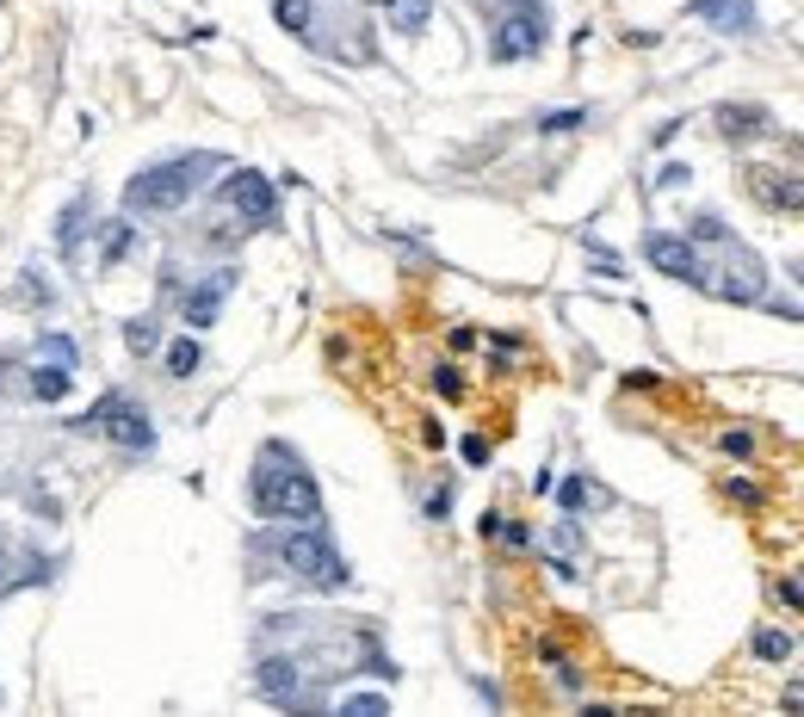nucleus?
Segmentation results:
<instances>
[{
  "label": "nucleus",
  "mask_w": 804,
  "mask_h": 717,
  "mask_svg": "<svg viewBox=\"0 0 804 717\" xmlns=\"http://www.w3.org/2000/svg\"><path fill=\"white\" fill-rule=\"evenodd\" d=\"M254 508L267 513V520H291V526H316L322 520V489H316V476L304 471V458L291 452V446H260Z\"/></svg>",
  "instance_id": "f257e3e1"
},
{
  "label": "nucleus",
  "mask_w": 804,
  "mask_h": 717,
  "mask_svg": "<svg viewBox=\"0 0 804 717\" xmlns=\"http://www.w3.org/2000/svg\"><path fill=\"white\" fill-rule=\"evenodd\" d=\"M217 168V155H186V161H161V168H143L136 180H124V210L136 217H155V210H180L198 192V180Z\"/></svg>",
  "instance_id": "f03ea898"
},
{
  "label": "nucleus",
  "mask_w": 804,
  "mask_h": 717,
  "mask_svg": "<svg viewBox=\"0 0 804 717\" xmlns=\"http://www.w3.org/2000/svg\"><path fill=\"white\" fill-rule=\"evenodd\" d=\"M272 557H279L297 582H309V587H341L346 582V557L328 545L322 532H291V538L272 545Z\"/></svg>",
  "instance_id": "7ed1b4c3"
},
{
  "label": "nucleus",
  "mask_w": 804,
  "mask_h": 717,
  "mask_svg": "<svg viewBox=\"0 0 804 717\" xmlns=\"http://www.w3.org/2000/svg\"><path fill=\"white\" fill-rule=\"evenodd\" d=\"M545 7L538 0H514L508 13H496V32H489V57L496 62H520V57H538L545 50Z\"/></svg>",
  "instance_id": "20e7f679"
},
{
  "label": "nucleus",
  "mask_w": 804,
  "mask_h": 717,
  "mask_svg": "<svg viewBox=\"0 0 804 717\" xmlns=\"http://www.w3.org/2000/svg\"><path fill=\"white\" fill-rule=\"evenodd\" d=\"M724 260H718V272H699V284H706L711 297H730V303H755L767 291V266L748 254L736 235H724Z\"/></svg>",
  "instance_id": "39448f33"
},
{
  "label": "nucleus",
  "mask_w": 804,
  "mask_h": 717,
  "mask_svg": "<svg viewBox=\"0 0 804 717\" xmlns=\"http://www.w3.org/2000/svg\"><path fill=\"white\" fill-rule=\"evenodd\" d=\"M75 427H106L124 452H149L155 446V427H149V415H143V402L136 397H99V409L94 415H81Z\"/></svg>",
  "instance_id": "423d86ee"
},
{
  "label": "nucleus",
  "mask_w": 804,
  "mask_h": 717,
  "mask_svg": "<svg viewBox=\"0 0 804 717\" xmlns=\"http://www.w3.org/2000/svg\"><path fill=\"white\" fill-rule=\"evenodd\" d=\"M223 205L242 217V223L267 229L272 217H279V198H272V180L260 168H235L230 180H223Z\"/></svg>",
  "instance_id": "0eeeda50"
},
{
  "label": "nucleus",
  "mask_w": 804,
  "mask_h": 717,
  "mask_svg": "<svg viewBox=\"0 0 804 717\" xmlns=\"http://www.w3.org/2000/svg\"><path fill=\"white\" fill-rule=\"evenodd\" d=\"M644 260L656 272H669V279H687V284H699V272H706V260L693 254L687 235H644Z\"/></svg>",
  "instance_id": "6e6552de"
},
{
  "label": "nucleus",
  "mask_w": 804,
  "mask_h": 717,
  "mask_svg": "<svg viewBox=\"0 0 804 717\" xmlns=\"http://www.w3.org/2000/svg\"><path fill=\"white\" fill-rule=\"evenodd\" d=\"M748 192L762 198L767 210H804V180L780 168H748Z\"/></svg>",
  "instance_id": "1a4fd4ad"
},
{
  "label": "nucleus",
  "mask_w": 804,
  "mask_h": 717,
  "mask_svg": "<svg viewBox=\"0 0 804 717\" xmlns=\"http://www.w3.org/2000/svg\"><path fill=\"white\" fill-rule=\"evenodd\" d=\"M687 13L693 20H706V25H718V32H736V38L755 32V7H748V0H693Z\"/></svg>",
  "instance_id": "9d476101"
},
{
  "label": "nucleus",
  "mask_w": 804,
  "mask_h": 717,
  "mask_svg": "<svg viewBox=\"0 0 804 717\" xmlns=\"http://www.w3.org/2000/svg\"><path fill=\"white\" fill-rule=\"evenodd\" d=\"M230 284H235V272L223 266V272H211V279L192 291V297H186V321H192V328H211L217 309H223V297H230Z\"/></svg>",
  "instance_id": "9b49d317"
},
{
  "label": "nucleus",
  "mask_w": 804,
  "mask_h": 717,
  "mask_svg": "<svg viewBox=\"0 0 804 717\" xmlns=\"http://www.w3.org/2000/svg\"><path fill=\"white\" fill-rule=\"evenodd\" d=\"M260 693H267L272 705H297V698H304L297 661H291V656H267V661H260Z\"/></svg>",
  "instance_id": "f8f14e48"
},
{
  "label": "nucleus",
  "mask_w": 804,
  "mask_h": 717,
  "mask_svg": "<svg viewBox=\"0 0 804 717\" xmlns=\"http://www.w3.org/2000/svg\"><path fill=\"white\" fill-rule=\"evenodd\" d=\"M383 13H390V25L397 32H427V20H434V0H383Z\"/></svg>",
  "instance_id": "ddd939ff"
},
{
  "label": "nucleus",
  "mask_w": 804,
  "mask_h": 717,
  "mask_svg": "<svg viewBox=\"0 0 804 717\" xmlns=\"http://www.w3.org/2000/svg\"><path fill=\"white\" fill-rule=\"evenodd\" d=\"M718 131L724 136H755V131H767V112L762 106H718Z\"/></svg>",
  "instance_id": "4468645a"
},
{
  "label": "nucleus",
  "mask_w": 804,
  "mask_h": 717,
  "mask_svg": "<svg viewBox=\"0 0 804 717\" xmlns=\"http://www.w3.org/2000/svg\"><path fill=\"white\" fill-rule=\"evenodd\" d=\"M38 365H62V372H75V365H81V347L69 335H44L38 340Z\"/></svg>",
  "instance_id": "2eb2a0df"
},
{
  "label": "nucleus",
  "mask_w": 804,
  "mask_h": 717,
  "mask_svg": "<svg viewBox=\"0 0 804 717\" xmlns=\"http://www.w3.org/2000/svg\"><path fill=\"white\" fill-rule=\"evenodd\" d=\"M131 247H136V229L131 223H112V229H106V242H99V266H118Z\"/></svg>",
  "instance_id": "dca6fc26"
},
{
  "label": "nucleus",
  "mask_w": 804,
  "mask_h": 717,
  "mask_svg": "<svg viewBox=\"0 0 804 717\" xmlns=\"http://www.w3.org/2000/svg\"><path fill=\"white\" fill-rule=\"evenodd\" d=\"M62 390H69V372H62V365H38V372H32V397L38 402H57Z\"/></svg>",
  "instance_id": "f3484780"
},
{
  "label": "nucleus",
  "mask_w": 804,
  "mask_h": 717,
  "mask_svg": "<svg viewBox=\"0 0 804 717\" xmlns=\"http://www.w3.org/2000/svg\"><path fill=\"white\" fill-rule=\"evenodd\" d=\"M81 229H87V192H75V205L62 210V223H57V242H62V247H75V242H81Z\"/></svg>",
  "instance_id": "a211bd4d"
},
{
  "label": "nucleus",
  "mask_w": 804,
  "mask_h": 717,
  "mask_svg": "<svg viewBox=\"0 0 804 717\" xmlns=\"http://www.w3.org/2000/svg\"><path fill=\"white\" fill-rule=\"evenodd\" d=\"M198 365H205V353H198V340H173V347H168V372H173V378H192Z\"/></svg>",
  "instance_id": "6ab92c4d"
},
{
  "label": "nucleus",
  "mask_w": 804,
  "mask_h": 717,
  "mask_svg": "<svg viewBox=\"0 0 804 717\" xmlns=\"http://www.w3.org/2000/svg\"><path fill=\"white\" fill-rule=\"evenodd\" d=\"M272 13H279V25H285V32H297V38H309V13H316V0H279Z\"/></svg>",
  "instance_id": "aec40b11"
},
{
  "label": "nucleus",
  "mask_w": 804,
  "mask_h": 717,
  "mask_svg": "<svg viewBox=\"0 0 804 717\" xmlns=\"http://www.w3.org/2000/svg\"><path fill=\"white\" fill-rule=\"evenodd\" d=\"M390 712V698L383 693H353V698H341V717H383Z\"/></svg>",
  "instance_id": "412c9836"
},
{
  "label": "nucleus",
  "mask_w": 804,
  "mask_h": 717,
  "mask_svg": "<svg viewBox=\"0 0 804 717\" xmlns=\"http://www.w3.org/2000/svg\"><path fill=\"white\" fill-rule=\"evenodd\" d=\"M124 340H131V353H149L155 340H161V328H155V316H136L131 328H124Z\"/></svg>",
  "instance_id": "4be33fe9"
},
{
  "label": "nucleus",
  "mask_w": 804,
  "mask_h": 717,
  "mask_svg": "<svg viewBox=\"0 0 804 717\" xmlns=\"http://www.w3.org/2000/svg\"><path fill=\"white\" fill-rule=\"evenodd\" d=\"M755 656L785 661V656H792V637H785V631H762V637H755Z\"/></svg>",
  "instance_id": "5701e85b"
},
{
  "label": "nucleus",
  "mask_w": 804,
  "mask_h": 717,
  "mask_svg": "<svg viewBox=\"0 0 804 717\" xmlns=\"http://www.w3.org/2000/svg\"><path fill=\"white\" fill-rule=\"evenodd\" d=\"M582 118H588L582 106H563V112H545V118H538V131H575Z\"/></svg>",
  "instance_id": "b1692460"
},
{
  "label": "nucleus",
  "mask_w": 804,
  "mask_h": 717,
  "mask_svg": "<svg viewBox=\"0 0 804 717\" xmlns=\"http://www.w3.org/2000/svg\"><path fill=\"white\" fill-rule=\"evenodd\" d=\"M563 513H575V508H588V483H563Z\"/></svg>",
  "instance_id": "393cba45"
},
{
  "label": "nucleus",
  "mask_w": 804,
  "mask_h": 717,
  "mask_svg": "<svg viewBox=\"0 0 804 717\" xmlns=\"http://www.w3.org/2000/svg\"><path fill=\"white\" fill-rule=\"evenodd\" d=\"M594 272H607V279H619L625 266H619V254H607V247H594Z\"/></svg>",
  "instance_id": "a878e982"
},
{
  "label": "nucleus",
  "mask_w": 804,
  "mask_h": 717,
  "mask_svg": "<svg viewBox=\"0 0 804 717\" xmlns=\"http://www.w3.org/2000/svg\"><path fill=\"white\" fill-rule=\"evenodd\" d=\"M724 452L730 458H748V452H755V439H748V434H724Z\"/></svg>",
  "instance_id": "bb28decb"
},
{
  "label": "nucleus",
  "mask_w": 804,
  "mask_h": 717,
  "mask_svg": "<svg viewBox=\"0 0 804 717\" xmlns=\"http://www.w3.org/2000/svg\"><path fill=\"white\" fill-rule=\"evenodd\" d=\"M434 384H440L446 397H459V390H464V384H459V372H452V365H440V372H434Z\"/></svg>",
  "instance_id": "cd10ccee"
},
{
  "label": "nucleus",
  "mask_w": 804,
  "mask_h": 717,
  "mask_svg": "<svg viewBox=\"0 0 804 717\" xmlns=\"http://www.w3.org/2000/svg\"><path fill=\"white\" fill-rule=\"evenodd\" d=\"M0 563H13V557H7V532H0ZM0 587H13V569H0Z\"/></svg>",
  "instance_id": "c85d7f7f"
},
{
  "label": "nucleus",
  "mask_w": 804,
  "mask_h": 717,
  "mask_svg": "<svg viewBox=\"0 0 804 717\" xmlns=\"http://www.w3.org/2000/svg\"><path fill=\"white\" fill-rule=\"evenodd\" d=\"M785 705H792V712H804V686H785Z\"/></svg>",
  "instance_id": "c756f323"
},
{
  "label": "nucleus",
  "mask_w": 804,
  "mask_h": 717,
  "mask_svg": "<svg viewBox=\"0 0 804 717\" xmlns=\"http://www.w3.org/2000/svg\"><path fill=\"white\" fill-rule=\"evenodd\" d=\"M792 279H799V284H804V260H792Z\"/></svg>",
  "instance_id": "7c9ffc66"
}]
</instances>
